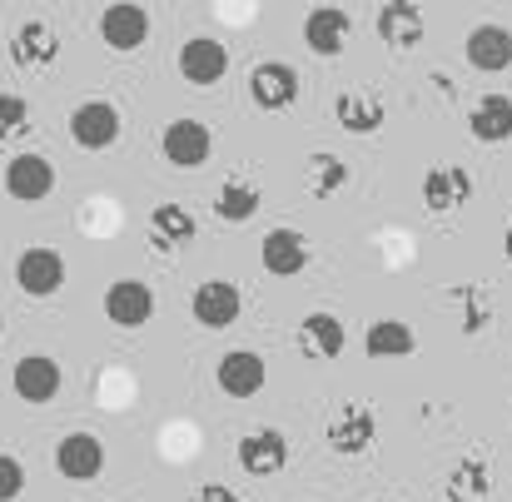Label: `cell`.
<instances>
[{
  "label": "cell",
  "mask_w": 512,
  "mask_h": 502,
  "mask_svg": "<svg viewBox=\"0 0 512 502\" xmlns=\"http://www.w3.org/2000/svg\"><path fill=\"white\" fill-rule=\"evenodd\" d=\"M334 120L348 135H378L388 120V105L378 90H339L334 95Z\"/></svg>",
  "instance_id": "44dd1931"
},
{
  "label": "cell",
  "mask_w": 512,
  "mask_h": 502,
  "mask_svg": "<svg viewBox=\"0 0 512 502\" xmlns=\"http://www.w3.org/2000/svg\"><path fill=\"white\" fill-rule=\"evenodd\" d=\"M105 319L115 329H145L155 319V289L145 279H115L105 289Z\"/></svg>",
  "instance_id": "ba28073f"
},
{
  "label": "cell",
  "mask_w": 512,
  "mask_h": 502,
  "mask_svg": "<svg viewBox=\"0 0 512 502\" xmlns=\"http://www.w3.org/2000/svg\"><path fill=\"white\" fill-rule=\"evenodd\" d=\"M348 35H353V15L339 5H319L304 15V45L319 55V60H339L348 50Z\"/></svg>",
  "instance_id": "9a60e30c"
},
{
  "label": "cell",
  "mask_w": 512,
  "mask_h": 502,
  "mask_svg": "<svg viewBox=\"0 0 512 502\" xmlns=\"http://www.w3.org/2000/svg\"><path fill=\"white\" fill-rule=\"evenodd\" d=\"M120 130H125V120H120V110H115L110 100H80V105L70 110V140H75L85 155L115 150Z\"/></svg>",
  "instance_id": "6da1fadb"
},
{
  "label": "cell",
  "mask_w": 512,
  "mask_h": 502,
  "mask_svg": "<svg viewBox=\"0 0 512 502\" xmlns=\"http://www.w3.org/2000/svg\"><path fill=\"white\" fill-rule=\"evenodd\" d=\"M503 254H508V264H512V224L503 229Z\"/></svg>",
  "instance_id": "1f68e13d"
},
{
  "label": "cell",
  "mask_w": 512,
  "mask_h": 502,
  "mask_svg": "<svg viewBox=\"0 0 512 502\" xmlns=\"http://www.w3.org/2000/svg\"><path fill=\"white\" fill-rule=\"evenodd\" d=\"M383 502H388V498H383Z\"/></svg>",
  "instance_id": "836d02e7"
},
{
  "label": "cell",
  "mask_w": 512,
  "mask_h": 502,
  "mask_svg": "<svg viewBox=\"0 0 512 502\" xmlns=\"http://www.w3.org/2000/svg\"><path fill=\"white\" fill-rule=\"evenodd\" d=\"M30 130V105L20 95H0V140H15Z\"/></svg>",
  "instance_id": "f1b7e54d"
},
{
  "label": "cell",
  "mask_w": 512,
  "mask_h": 502,
  "mask_svg": "<svg viewBox=\"0 0 512 502\" xmlns=\"http://www.w3.org/2000/svg\"><path fill=\"white\" fill-rule=\"evenodd\" d=\"M179 75L194 85V90H209L229 75V45L214 40V35H194L179 45Z\"/></svg>",
  "instance_id": "8992f818"
},
{
  "label": "cell",
  "mask_w": 512,
  "mask_h": 502,
  "mask_svg": "<svg viewBox=\"0 0 512 502\" xmlns=\"http://www.w3.org/2000/svg\"><path fill=\"white\" fill-rule=\"evenodd\" d=\"M348 179H353L348 160L329 155V150H314V155H309V174H304V184H309V194H314V199H334V194H343V189H348Z\"/></svg>",
  "instance_id": "4316f807"
},
{
  "label": "cell",
  "mask_w": 512,
  "mask_h": 502,
  "mask_svg": "<svg viewBox=\"0 0 512 502\" xmlns=\"http://www.w3.org/2000/svg\"><path fill=\"white\" fill-rule=\"evenodd\" d=\"M0 334H5V314H0Z\"/></svg>",
  "instance_id": "d6a6232c"
},
{
  "label": "cell",
  "mask_w": 512,
  "mask_h": 502,
  "mask_svg": "<svg viewBox=\"0 0 512 502\" xmlns=\"http://www.w3.org/2000/svg\"><path fill=\"white\" fill-rule=\"evenodd\" d=\"M214 383H219V393H229V398H254V393L269 383V363H264V353H254V348H229V353H219V363H214Z\"/></svg>",
  "instance_id": "52a82bcc"
},
{
  "label": "cell",
  "mask_w": 512,
  "mask_h": 502,
  "mask_svg": "<svg viewBox=\"0 0 512 502\" xmlns=\"http://www.w3.org/2000/svg\"><path fill=\"white\" fill-rule=\"evenodd\" d=\"M299 90H304V80H299V70L284 65V60H259V65L249 70V100H254L259 110H269V115L289 110V105L299 100Z\"/></svg>",
  "instance_id": "3957f363"
},
{
  "label": "cell",
  "mask_w": 512,
  "mask_h": 502,
  "mask_svg": "<svg viewBox=\"0 0 512 502\" xmlns=\"http://www.w3.org/2000/svg\"><path fill=\"white\" fill-rule=\"evenodd\" d=\"M234 463H239L249 478H274V473H284V463H289V438H284L279 428H254V433L239 438Z\"/></svg>",
  "instance_id": "9c48e42d"
},
{
  "label": "cell",
  "mask_w": 512,
  "mask_h": 502,
  "mask_svg": "<svg viewBox=\"0 0 512 502\" xmlns=\"http://www.w3.org/2000/svg\"><path fill=\"white\" fill-rule=\"evenodd\" d=\"M100 40H105V50H115V55L145 50V40H150V10H145V5H130V0L105 5V10H100Z\"/></svg>",
  "instance_id": "7a4b0ae2"
},
{
  "label": "cell",
  "mask_w": 512,
  "mask_h": 502,
  "mask_svg": "<svg viewBox=\"0 0 512 502\" xmlns=\"http://www.w3.org/2000/svg\"><path fill=\"white\" fill-rule=\"evenodd\" d=\"M189 314H194L199 329L219 334V329L239 324V314H244V294H239V284H229V279H204V284L194 289V299H189Z\"/></svg>",
  "instance_id": "277c9868"
},
{
  "label": "cell",
  "mask_w": 512,
  "mask_h": 502,
  "mask_svg": "<svg viewBox=\"0 0 512 502\" xmlns=\"http://www.w3.org/2000/svg\"><path fill=\"white\" fill-rule=\"evenodd\" d=\"M463 55L478 75H503V70H512V30L498 20L473 25L468 40H463Z\"/></svg>",
  "instance_id": "30bf717a"
},
{
  "label": "cell",
  "mask_w": 512,
  "mask_h": 502,
  "mask_svg": "<svg viewBox=\"0 0 512 502\" xmlns=\"http://www.w3.org/2000/svg\"><path fill=\"white\" fill-rule=\"evenodd\" d=\"M299 348H304L309 358H343V348H348L343 319L339 314H329V309L309 314V319L299 324Z\"/></svg>",
  "instance_id": "cb8c5ba5"
},
{
  "label": "cell",
  "mask_w": 512,
  "mask_h": 502,
  "mask_svg": "<svg viewBox=\"0 0 512 502\" xmlns=\"http://www.w3.org/2000/svg\"><path fill=\"white\" fill-rule=\"evenodd\" d=\"M363 348H368V358H408L418 348V334L403 319H373L363 329Z\"/></svg>",
  "instance_id": "484cf974"
},
{
  "label": "cell",
  "mask_w": 512,
  "mask_h": 502,
  "mask_svg": "<svg viewBox=\"0 0 512 502\" xmlns=\"http://www.w3.org/2000/svg\"><path fill=\"white\" fill-rule=\"evenodd\" d=\"M418 194H423V209L428 214H453V209H463L473 199V174L463 165H433L423 174Z\"/></svg>",
  "instance_id": "5bb4252c"
},
{
  "label": "cell",
  "mask_w": 512,
  "mask_h": 502,
  "mask_svg": "<svg viewBox=\"0 0 512 502\" xmlns=\"http://www.w3.org/2000/svg\"><path fill=\"white\" fill-rule=\"evenodd\" d=\"M199 239V219L184 204H160L150 209V249L155 254H179Z\"/></svg>",
  "instance_id": "7402d4cb"
},
{
  "label": "cell",
  "mask_w": 512,
  "mask_h": 502,
  "mask_svg": "<svg viewBox=\"0 0 512 502\" xmlns=\"http://www.w3.org/2000/svg\"><path fill=\"white\" fill-rule=\"evenodd\" d=\"M0 184H5L10 199L40 204V199H50V189H55V165H50L45 155H15V160H5Z\"/></svg>",
  "instance_id": "ac0fdd59"
},
{
  "label": "cell",
  "mask_w": 512,
  "mask_h": 502,
  "mask_svg": "<svg viewBox=\"0 0 512 502\" xmlns=\"http://www.w3.org/2000/svg\"><path fill=\"white\" fill-rule=\"evenodd\" d=\"M259 259H264V269H269L274 279H294V274H304V269H309V239H304L299 229L279 224V229H269V234H264Z\"/></svg>",
  "instance_id": "ffe728a7"
},
{
  "label": "cell",
  "mask_w": 512,
  "mask_h": 502,
  "mask_svg": "<svg viewBox=\"0 0 512 502\" xmlns=\"http://www.w3.org/2000/svg\"><path fill=\"white\" fill-rule=\"evenodd\" d=\"M160 155H165L174 169H199L214 155V135H209V125H199V120H170V125L160 130Z\"/></svg>",
  "instance_id": "8fae6325"
},
{
  "label": "cell",
  "mask_w": 512,
  "mask_h": 502,
  "mask_svg": "<svg viewBox=\"0 0 512 502\" xmlns=\"http://www.w3.org/2000/svg\"><path fill=\"white\" fill-rule=\"evenodd\" d=\"M259 204H264V189L254 179H224L219 194H214V214L224 224H249L259 214Z\"/></svg>",
  "instance_id": "d4e9b609"
},
{
  "label": "cell",
  "mask_w": 512,
  "mask_h": 502,
  "mask_svg": "<svg viewBox=\"0 0 512 502\" xmlns=\"http://www.w3.org/2000/svg\"><path fill=\"white\" fill-rule=\"evenodd\" d=\"M20 493H25V463L0 453V502H15Z\"/></svg>",
  "instance_id": "f546056e"
},
{
  "label": "cell",
  "mask_w": 512,
  "mask_h": 502,
  "mask_svg": "<svg viewBox=\"0 0 512 502\" xmlns=\"http://www.w3.org/2000/svg\"><path fill=\"white\" fill-rule=\"evenodd\" d=\"M10 383H15V398H20V403L45 408V403L60 393V363H55L50 353H25V358H15Z\"/></svg>",
  "instance_id": "2e32d148"
},
{
  "label": "cell",
  "mask_w": 512,
  "mask_h": 502,
  "mask_svg": "<svg viewBox=\"0 0 512 502\" xmlns=\"http://www.w3.org/2000/svg\"><path fill=\"white\" fill-rule=\"evenodd\" d=\"M488 488H493V478H488V463L483 458H468V463H458L448 473V498H458V502L488 498Z\"/></svg>",
  "instance_id": "83f0119b"
},
{
  "label": "cell",
  "mask_w": 512,
  "mask_h": 502,
  "mask_svg": "<svg viewBox=\"0 0 512 502\" xmlns=\"http://www.w3.org/2000/svg\"><path fill=\"white\" fill-rule=\"evenodd\" d=\"M324 438H329V448L339 458H358V453H368L378 443V413L368 403H343L339 413L329 418Z\"/></svg>",
  "instance_id": "5b68a950"
},
{
  "label": "cell",
  "mask_w": 512,
  "mask_h": 502,
  "mask_svg": "<svg viewBox=\"0 0 512 502\" xmlns=\"http://www.w3.org/2000/svg\"><path fill=\"white\" fill-rule=\"evenodd\" d=\"M55 468L70 483H95L105 473V443L95 433H65L55 443Z\"/></svg>",
  "instance_id": "e0dca14e"
},
{
  "label": "cell",
  "mask_w": 512,
  "mask_h": 502,
  "mask_svg": "<svg viewBox=\"0 0 512 502\" xmlns=\"http://www.w3.org/2000/svg\"><path fill=\"white\" fill-rule=\"evenodd\" d=\"M423 35H428V20H423V10H418L413 0H388V5H378V40H383L393 55L418 50Z\"/></svg>",
  "instance_id": "7c38bea8"
},
{
  "label": "cell",
  "mask_w": 512,
  "mask_h": 502,
  "mask_svg": "<svg viewBox=\"0 0 512 502\" xmlns=\"http://www.w3.org/2000/svg\"><path fill=\"white\" fill-rule=\"evenodd\" d=\"M65 259L55 254V249H25L20 259H15V284H20V294H30V299H55L60 289H65Z\"/></svg>",
  "instance_id": "4fadbf2b"
},
{
  "label": "cell",
  "mask_w": 512,
  "mask_h": 502,
  "mask_svg": "<svg viewBox=\"0 0 512 502\" xmlns=\"http://www.w3.org/2000/svg\"><path fill=\"white\" fill-rule=\"evenodd\" d=\"M10 60L20 70H50L60 60V35L50 20H25L15 35H10Z\"/></svg>",
  "instance_id": "d6986e66"
},
{
  "label": "cell",
  "mask_w": 512,
  "mask_h": 502,
  "mask_svg": "<svg viewBox=\"0 0 512 502\" xmlns=\"http://www.w3.org/2000/svg\"><path fill=\"white\" fill-rule=\"evenodd\" d=\"M189 502H239V493L224 488V483H199V488L189 493Z\"/></svg>",
  "instance_id": "4dcf8cb0"
},
{
  "label": "cell",
  "mask_w": 512,
  "mask_h": 502,
  "mask_svg": "<svg viewBox=\"0 0 512 502\" xmlns=\"http://www.w3.org/2000/svg\"><path fill=\"white\" fill-rule=\"evenodd\" d=\"M468 135H473L478 145H508L512 140V95H503V90L483 95V100L468 110Z\"/></svg>",
  "instance_id": "603a6c76"
}]
</instances>
